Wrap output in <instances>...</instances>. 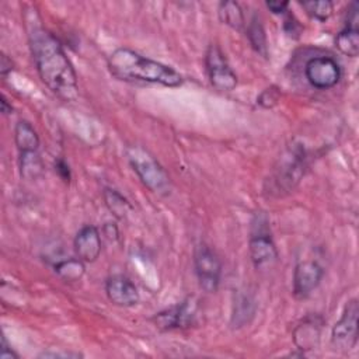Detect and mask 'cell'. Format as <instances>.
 I'll list each match as a JSON object with an SVG mask.
<instances>
[{"mask_svg":"<svg viewBox=\"0 0 359 359\" xmlns=\"http://www.w3.org/2000/svg\"><path fill=\"white\" fill-rule=\"evenodd\" d=\"M28 25L29 48L42 83L63 101L77 100V76L60 42L39 22Z\"/></svg>","mask_w":359,"mask_h":359,"instance_id":"cell-1","label":"cell"},{"mask_svg":"<svg viewBox=\"0 0 359 359\" xmlns=\"http://www.w3.org/2000/svg\"><path fill=\"white\" fill-rule=\"evenodd\" d=\"M108 69L125 81H146L165 87H178L184 77L171 66L146 57L129 48H118L108 57Z\"/></svg>","mask_w":359,"mask_h":359,"instance_id":"cell-2","label":"cell"},{"mask_svg":"<svg viewBox=\"0 0 359 359\" xmlns=\"http://www.w3.org/2000/svg\"><path fill=\"white\" fill-rule=\"evenodd\" d=\"M126 157L144 187L157 194H164L170 189V177L161 164L143 147L129 146Z\"/></svg>","mask_w":359,"mask_h":359,"instance_id":"cell-3","label":"cell"},{"mask_svg":"<svg viewBox=\"0 0 359 359\" xmlns=\"http://www.w3.org/2000/svg\"><path fill=\"white\" fill-rule=\"evenodd\" d=\"M250 257L257 269H268L278 259V250L272 240L265 212H257L251 220Z\"/></svg>","mask_w":359,"mask_h":359,"instance_id":"cell-4","label":"cell"},{"mask_svg":"<svg viewBox=\"0 0 359 359\" xmlns=\"http://www.w3.org/2000/svg\"><path fill=\"white\" fill-rule=\"evenodd\" d=\"M306 151L302 144L292 146L283 157L279 160V165L275 168L272 182L275 191L279 194L282 191H292L304 175L306 170Z\"/></svg>","mask_w":359,"mask_h":359,"instance_id":"cell-5","label":"cell"},{"mask_svg":"<svg viewBox=\"0 0 359 359\" xmlns=\"http://www.w3.org/2000/svg\"><path fill=\"white\" fill-rule=\"evenodd\" d=\"M194 266L201 289L208 293L217 290L222 275V262L217 254L205 243L198 244L194 252Z\"/></svg>","mask_w":359,"mask_h":359,"instance_id":"cell-6","label":"cell"},{"mask_svg":"<svg viewBox=\"0 0 359 359\" xmlns=\"http://www.w3.org/2000/svg\"><path fill=\"white\" fill-rule=\"evenodd\" d=\"M205 66L210 84L219 91H231L237 86V76L224 53L216 43H210L205 55Z\"/></svg>","mask_w":359,"mask_h":359,"instance_id":"cell-7","label":"cell"},{"mask_svg":"<svg viewBox=\"0 0 359 359\" xmlns=\"http://www.w3.org/2000/svg\"><path fill=\"white\" fill-rule=\"evenodd\" d=\"M358 314L359 306L356 299L346 302L341 318L335 323L331 331L332 345L342 351H349L358 341Z\"/></svg>","mask_w":359,"mask_h":359,"instance_id":"cell-8","label":"cell"},{"mask_svg":"<svg viewBox=\"0 0 359 359\" xmlns=\"http://www.w3.org/2000/svg\"><path fill=\"white\" fill-rule=\"evenodd\" d=\"M304 74L314 88L327 90L339 81L341 67L337 60L330 56H316L306 63Z\"/></svg>","mask_w":359,"mask_h":359,"instance_id":"cell-9","label":"cell"},{"mask_svg":"<svg viewBox=\"0 0 359 359\" xmlns=\"http://www.w3.org/2000/svg\"><path fill=\"white\" fill-rule=\"evenodd\" d=\"M359 4L352 1L346 11L345 27L335 36V46L341 53L356 57L359 55Z\"/></svg>","mask_w":359,"mask_h":359,"instance_id":"cell-10","label":"cell"},{"mask_svg":"<svg viewBox=\"0 0 359 359\" xmlns=\"http://www.w3.org/2000/svg\"><path fill=\"white\" fill-rule=\"evenodd\" d=\"M196 314V304L192 299H187L164 311L157 313L151 320L160 330L185 328L192 324Z\"/></svg>","mask_w":359,"mask_h":359,"instance_id":"cell-11","label":"cell"},{"mask_svg":"<svg viewBox=\"0 0 359 359\" xmlns=\"http://www.w3.org/2000/svg\"><path fill=\"white\" fill-rule=\"evenodd\" d=\"M324 269L316 261H302L293 271V294L306 299L321 282Z\"/></svg>","mask_w":359,"mask_h":359,"instance_id":"cell-12","label":"cell"},{"mask_svg":"<svg viewBox=\"0 0 359 359\" xmlns=\"http://www.w3.org/2000/svg\"><path fill=\"white\" fill-rule=\"evenodd\" d=\"M108 299L121 307H130L139 303L140 296L135 283L123 275H112L105 282Z\"/></svg>","mask_w":359,"mask_h":359,"instance_id":"cell-13","label":"cell"},{"mask_svg":"<svg viewBox=\"0 0 359 359\" xmlns=\"http://www.w3.org/2000/svg\"><path fill=\"white\" fill-rule=\"evenodd\" d=\"M77 257L84 262H94L101 254V236L95 226L87 224L79 230L73 241Z\"/></svg>","mask_w":359,"mask_h":359,"instance_id":"cell-14","label":"cell"},{"mask_svg":"<svg viewBox=\"0 0 359 359\" xmlns=\"http://www.w3.org/2000/svg\"><path fill=\"white\" fill-rule=\"evenodd\" d=\"M323 318L318 316L306 317L293 332V341L300 351L316 349L320 344Z\"/></svg>","mask_w":359,"mask_h":359,"instance_id":"cell-15","label":"cell"},{"mask_svg":"<svg viewBox=\"0 0 359 359\" xmlns=\"http://www.w3.org/2000/svg\"><path fill=\"white\" fill-rule=\"evenodd\" d=\"M14 140L20 154L38 151L39 136L34 126L27 121H18L14 128Z\"/></svg>","mask_w":359,"mask_h":359,"instance_id":"cell-16","label":"cell"},{"mask_svg":"<svg viewBox=\"0 0 359 359\" xmlns=\"http://www.w3.org/2000/svg\"><path fill=\"white\" fill-rule=\"evenodd\" d=\"M217 14H219L220 21L233 29L240 31V29H243V27L245 24L243 8L240 7V4L237 1H231V0L222 1L219 4Z\"/></svg>","mask_w":359,"mask_h":359,"instance_id":"cell-17","label":"cell"},{"mask_svg":"<svg viewBox=\"0 0 359 359\" xmlns=\"http://www.w3.org/2000/svg\"><path fill=\"white\" fill-rule=\"evenodd\" d=\"M102 196H104L105 206L116 219L126 217L128 213L132 210L129 201L122 194H119L116 189L105 188L102 192Z\"/></svg>","mask_w":359,"mask_h":359,"instance_id":"cell-18","label":"cell"},{"mask_svg":"<svg viewBox=\"0 0 359 359\" xmlns=\"http://www.w3.org/2000/svg\"><path fill=\"white\" fill-rule=\"evenodd\" d=\"M53 271H55V273H57L63 280L74 282V280L81 279V276L84 275L86 266H84V261H81V259L77 257V258H67V259L57 261V262L53 265Z\"/></svg>","mask_w":359,"mask_h":359,"instance_id":"cell-19","label":"cell"},{"mask_svg":"<svg viewBox=\"0 0 359 359\" xmlns=\"http://www.w3.org/2000/svg\"><path fill=\"white\" fill-rule=\"evenodd\" d=\"M247 36H248V41L255 52H258L262 56H268L266 35H265V29H264L259 15H257V14L252 15V18L247 27Z\"/></svg>","mask_w":359,"mask_h":359,"instance_id":"cell-20","label":"cell"},{"mask_svg":"<svg viewBox=\"0 0 359 359\" xmlns=\"http://www.w3.org/2000/svg\"><path fill=\"white\" fill-rule=\"evenodd\" d=\"M254 310H255L254 302L245 294L240 296L234 303L233 316H231V327L240 328V327L245 325L247 323H250L251 317L254 316Z\"/></svg>","mask_w":359,"mask_h":359,"instance_id":"cell-21","label":"cell"},{"mask_svg":"<svg viewBox=\"0 0 359 359\" xmlns=\"http://www.w3.org/2000/svg\"><path fill=\"white\" fill-rule=\"evenodd\" d=\"M20 170L24 178H36L42 172V161L38 151L20 154Z\"/></svg>","mask_w":359,"mask_h":359,"instance_id":"cell-22","label":"cell"},{"mask_svg":"<svg viewBox=\"0 0 359 359\" xmlns=\"http://www.w3.org/2000/svg\"><path fill=\"white\" fill-rule=\"evenodd\" d=\"M302 7L307 11L309 15L313 18L324 22L327 21L334 10V4L330 0H310V1H302Z\"/></svg>","mask_w":359,"mask_h":359,"instance_id":"cell-23","label":"cell"},{"mask_svg":"<svg viewBox=\"0 0 359 359\" xmlns=\"http://www.w3.org/2000/svg\"><path fill=\"white\" fill-rule=\"evenodd\" d=\"M279 98H280V90L276 86H271L259 93V95L257 97V104L261 105L262 108L268 109V108L275 107L278 104Z\"/></svg>","mask_w":359,"mask_h":359,"instance_id":"cell-24","label":"cell"},{"mask_svg":"<svg viewBox=\"0 0 359 359\" xmlns=\"http://www.w3.org/2000/svg\"><path fill=\"white\" fill-rule=\"evenodd\" d=\"M55 170L56 172L59 174V177L65 181V182H69L70 178H72V171H70V167L69 164L63 160V158H57L55 161Z\"/></svg>","mask_w":359,"mask_h":359,"instance_id":"cell-25","label":"cell"},{"mask_svg":"<svg viewBox=\"0 0 359 359\" xmlns=\"http://www.w3.org/2000/svg\"><path fill=\"white\" fill-rule=\"evenodd\" d=\"M39 358H62V359H69V358H83L81 353L79 352H69V351H46L39 355Z\"/></svg>","mask_w":359,"mask_h":359,"instance_id":"cell-26","label":"cell"},{"mask_svg":"<svg viewBox=\"0 0 359 359\" xmlns=\"http://www.w3.org/2000/svg\"><path fill=\"white\" fill-rule=\"evenodd\" d=\"M266 8L273 13V14H285L287 11L289 3L287 1H275V0H269L265 3Z\"/></svg>","mask_w":359,"mask_h":359,"instance_id":"cell-27","label":"cell"},{"mask_svg":"<svg viewBox=\"0 0 359 359\" xmlns=\"http://www.w3.org/2000/svg\"><path fill=\"white\" fill-rule=\"evenodd\" d=\"M285 31H286L289 35L299 36V34H300V31H302V27H300V24L297 22V20H296L293 15H289V17L285 20Z\"/></svg>","mask_w":359,"mask_h":359,"instance_id":"cell-28","label":"cell"},{"mask_svg":"<svg viewBox=\"0 0 359 359\" xmlns=\"http://www.w3.org/2000/svg\"><path fill=\"white\" fill-rule=\"evenodd\" d=\"M0 356L3 359H18L20 355L8 345L6 337L1 338V351H0Z\"/></svg>","mask_w":359,"mask_h":359,"instance_id":"cell-29","label":"cell"},{"mask_svg":"<svg viewBox=\"0 0 359 359\" xmlns=\"http://www.w3.org/2000/svg\"><path fill=\"white\" fill-rule=\"evenodd\" d=\"M13 69V62L11 59L6 55V53H1V62H0V73L3 77H6Z\"/></svg>","mask_w":359,"mask_h":359,"instance_id":"cell-30","label":"cell"},{"mask_svg":"<svg viewBox=\"0 0 359 359\" xmlns=\"http://www.w3.org/2000/svg\"><path fill=\"white\" fill-rule=\"evenodd\" d=\"M104 233L105 236L111 240V238H118V229L115 226V223H107L104 226Z\"/></svg>","mask_w":359,"mask_h":359,"instance_id":"cell-31","label":"cell"},{"mask_svg":"<svg viewBox=\"0 0 359 359\" xmlns=\"http://www.w3.org/2000/svg\"><path fill=\"white\" fill-rule=\"evenodd\" d=\"M0 108H1V112H3L4 115H10V114L13 112V107H11V104L8 102V100L6 98L4 94H1V97H0Z\"/></svg>","mask_w":359,"mask_h":359,"instance_id":"cell-32","label":"cell"}]
</instances>
